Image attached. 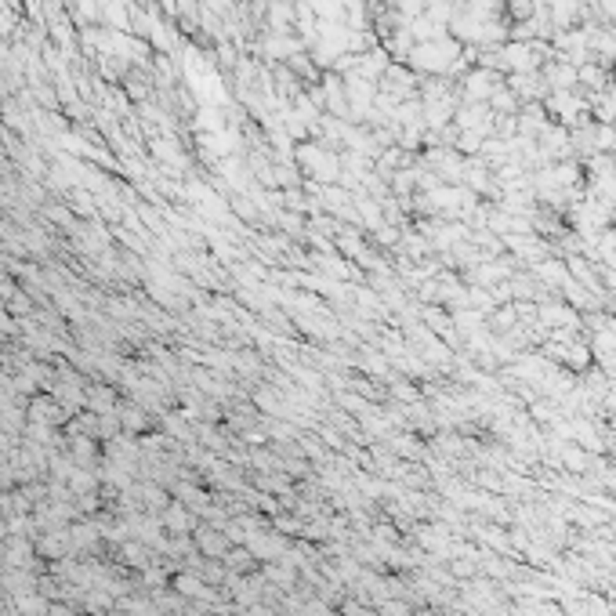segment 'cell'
Listing matches in <instances>:
<instances>
[{"label":"cell","mask_w":616,"mask_h":616,"mask_svg":"<svg viewBox=\"0 0 616 616\" xmlns=\"http://www.w3.org/2000/svg\"><path fill=\"white\" fill-rule=\"evenodd\" d=\"M116 421H120L123 431H145V424H149L145 410L135 406V403H116Z\"/></svg>","instance_id":"6da1fadb"},{"label":"cell","mask_w":616,"mask_h":616,"mask_svg":"<svg viewBox=\"0 0 616 616\" xmlns=\"http://www.w3.org/2000/svg\"><path fill=\"white\" fill-rule=\"evenodd\" d=\"M200 551H203V554H210V559H222V554L229 551V544H225V537H222V533H214V530H200Z\"/></svg>","instance_id":"7a4b0ae2"},{"label":"cell","mask_w":616,"mask_h":616,"mask_svg":"<svg viewBox=\"0 0 616 616\" xmlns=\"http://www.w3.org/2000/svg\"><path fill=\"white\" fill-rule=\"evenodd\" d=\"M8 312L29 319V316H33V294H29V290H15V294L8 297Z\"/></svg>","instance_id":"3957f363"},{"label":"cell","mask_w":616,"mask_h":616,"mask_svg":"<svg viewBox=\"0 0 616 616\" xmlns=\"http://www.w3.org/2000/svg\"><path fill=\"white\" fill-rule=\"evenodd\" d=\"M164 526L167 530H174V533H185V530H189V515H185V508H167L164 511Z\"/></svg>","instance_id":"277c9868"}]
</instances>
